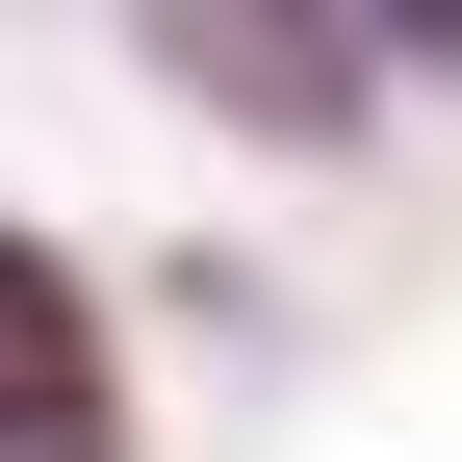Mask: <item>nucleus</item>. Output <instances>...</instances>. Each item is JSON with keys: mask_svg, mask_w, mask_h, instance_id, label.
Instances as JSON below:
<instances>
[{"mask_svg": "<svg viewBox=\"0 0 462 462\" xmlns=\"http://www.w3.org/2000/svg\"><path fill=\"white\" fill-rule=\"evenodd\" d=\"M154 78L231 103V129H282V154H334V129H385L411 26H257V0H180V26H154Z\"/></svg>", "mask_w": 462, "mask_h": 462, "instance_id": "nucleus-1", "label": "nucleus"}, {"mask_svg": "<svg viewBox=\"0 0 462 462\" xmlns=\"http://www.w3.org/2000/svg\"><path fill=\"white\" fill-rule=\"evenodd\" d=\"M0 462H129V385H103L51 231H0Z\"/></svg>", "mask_w": 462, "mask_h": 462, "instance_id": "nucleus-2", "label": "nucleus"}]
</instances>
